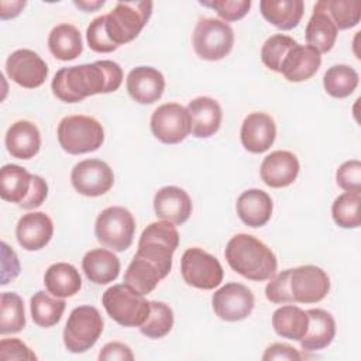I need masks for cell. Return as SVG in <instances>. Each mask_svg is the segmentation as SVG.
<instances>
[{"instance_id": "cell-1", "label": "cell", "mask_w": 361, "mask_h": 361, "mask_svg": "<svg viewBox=\"0 0 361 361\" xmlns=\"http://www.w3.org/2000/svg\"><path fill=\"white\" fill-rule=\"evenodd\" d=\"M123 82L121 66L109 59L76 66L61 68L51 83L55 97L65 103H78L83 99L116 92Z\"/></svg>"}, {"instance_id": "cell-2", "label": "cell", "mask_w": 361, "mask_h": 361, "mask_svg": "<svg viewBox=\"0 0 361 361\" xmlns=\"http://www.w3.org/2000/svg\"><path fill=\"white\" fill-rule=\"evenodd\" d=\"M224 257L233 271L250 281L269 279L278 267L272 250L251 234L240 233L230 238Z\"/></svg>"}, {"instance_id": "cell-3", "label": "cell", "mask_w": 361, "mask_h": 361, "mask_svg": "<svg viewBox=\"0 0 361 361\" xmlns=\"http://www.w3.org/2000/svg\"><path fill=\"white\" fill-rule=\"evenodd\" d=\"M179 245V233L175 224L161 220L148 224L138 240L137 257L158 268L165 278L172 268V255Z\"/></svg>"}, {"instance_id": "cell-4", "label": "cell", "mask_w": 361, "mask_h": 361, "mask_svg": "<svg viewBox=\"0 0 361 361\" xmlns=\"http://www.w3.org/2000/svg\"><path fill=\"white\" fill-rule=\"evenodd\" d=\"M56 135L62 149L71 155L93 152L104 141L102 124L94 117L83 114L63 117L58 124Z\"/></svg>"}, {"instance_id": "cell-5", "label": "cell", "mask_w": 361, "mask_h": 361, "mask_svg": "<svg viewBox=\"0 0 361 361\" xmlns=\"http://www.w3.org/2000/svg\"><path fill=\"white\" fill-rule=\"evenodd\" d=\"M152 13V1H117L106 14V32L117 47L131 42L145 27Z\"/></svg>"}, {"instance_id": "cell-6", "label": "cell", "mask_w": 361, "mask_h": 361, "mask_svg": "<svg viewBox=\"0 0 361 361\" xmlns=\"http://www.w3.org/2000/svg\"><path fill=\"white\" fill-rule=\"evenodd\" d=\"M102 303L107 314L120 326L140 327L149 314V302L126 283L113 285L104 290Z\"/></svg>"}, {"instance_id": "cell-7", "label": "cell", "mask_w": 361, "mask_h": 361, "mask_svg": "<svg viewBox=\"0 0 361 361\" xmlns=\"http://www.w3.org/2000/svg\"><path fill=\"white\" fill-rule=\"evenodd\" d=\"M135 233V220L131 212L121 206H110L100 212L94 223L97 241L113 251L130 248Z\"/></svg>"}, {"instance_id": "cell-8", "label": "cell", "mask_w": 361, "mask_h": 361, "mask_svg": "<svg viewBox=\"0 0 361 361\" xmlns=\"http://www.w3.org/2000/svg\"><path fill=\"white\" fill-rule=\"evenodd\" d=\"M100 312L90 305L75 307L63 329V344L68 351L80 354L90 350L103 331Z\"/></svg>"}, {"instance_id": "cell-9", "label": "cell", "mask_w": 361, "mask_h": 361, "mask_svg": "<svg viewBox=\"0 0 361 361\" xmlns=\"http://www.w3.org/2000/svg\"><path fill=\"white\" fill-rule=\"evenodd\" d=\"M192 44L199 58L204 61H220L231 52L234 32L226 21L204 17L196 23Z\"/></svg>"}, {"instance_id": "cell-10", "label": "cell", "mask_w": 361, "mask_h": 361, "mask_svg": "<svg viewBox=\"0 0 361 361\" xmlns=\"http://www.w3.org/2000/svg\"><path fill=\"white\" fill-rule=\"evenodd\" d=\"M183 281L193 288L212 290L223 281V267L216 257L199 247L188 248L180 259Z\"/></svg>"}, {"instance_id": "cell-11", "label": "cell", "mask_w": 361, "mask_h": 361, "mask_svg": "<svg viewBox=\"0 0 361 361\" xmlns=\"http://www.w3.org/2000/svg\"><path fill=\"white\" fill-rule=\"evenodd\" d=\"M151 131L162 144H178L190 134V117L179 103H164L151 116Z\"/></svg>"}, {"instance_id": "cell-12", "label": "cell", "mask_w": 361, "mask_h": 361, "mask_svg": "<svg viewBox=\"0 0 361 361\" xmlns=\"http://www.w3.org/2000/svg\"><path fill=\"white\" fill-rule=\"evenodd\" d=\"M289 290L292 302L306 305L317 303L327 296L330 278L316 265H302L290 269Z\"/></svg>"}, {"instance_id": "cell-13", "label": "cell", "mask_w": 361, "mask_h": 361, "mask_svg": "<svg viewBox=\"0 0 361 361\" xmlns=\"http://www.w3.org/2000/svg\"><path fill=\"white\" fill-rule=\"evenodd\" d=\"M71 182L78 193L87 197H97L111 189L114 173L102 159H83L73 166Z\"/></svg>"}, {"instance_id": "cell-14", "label": "cell", "mask_w": 361, "mask_h": 361, "mask_svg": "<svg viewBox=\"0 0 361 361\" xmlns=\"http://www.w3.org/2000/svg\"><path fill=\"white\" fill-rule=\"evenodd\" d=\"M254 295L243 283L228 282L212 296V306L217 317L226 322L247 319L254 309Z\"/></svg>"}, {"instance_id": "cell-15", "label": "cell", "mask_w": 361, "mask_h": 361, "mask_svg": "<svg viewBox=\"0 0 361 361\" xmlns=\"http://www.w3.org/2000/svg\"><path fill=\"white\" fill-rule=\"evenodd\" d=\"M7 76L25 89L39 87L47 76L48 66L45 61L31 49H17L6 61Z\"/></svg>"}, {"instance_id": "cell-16", "label": "cell", "mask_w": 361, "mask_h": 361, "mask_svg": "<svg viewBox=\"0 0 361 361\" xmlns=\"http://www.w3.org/2000/svg\"><path fill=\"white\" fill-rule=\"evenodd\" d=\"M276 137V126L271 116L261 111L250 113L240 131L243 147L252 154H262L271 148Z\"/></svg>"}, {"instance_id": "cell-17", "label": "cell", "mask_w": 361, "mask_h": 361, "mask_svg": "<svg viewBox=\"0 0 361 361\" xmlns=\"http://www.w3.org/2000/svg\"><path fill=\"white\" fill-rule=\"evenodd\" d=\"M126 86L133 100L140 104H152L165 90V78L157 68L137 66L127 75Z\"/></svg>"}, {"instance_id": "cell-18", "label": "cell", "mask_w": 361, "mask_h": 361, "mask_svg": "<svg viewBox=\"0 0 361 361\" xmlns=\"http://www.w3.org/2000/svg\"><path fill=\"white\" fill-rule=\"evenodd\" d=\"M299 168V161L293 152L278 149L262 159L259 175L269 188H286L296 180Z\"/></svg>"}, {"instance_id": "cell-19", "label": "cell", "mask_w": 361, "mask_h": 361, "mask_svg": "<svg viewBox=\"0 0 361 361\" xmlns=\"http://www.w3.org/2000/svg\"><path fill=\"white\" fill-rule=\"evenodd\" d=\"M54 223L44 212H31L20 217L16 227L18 244L27 251L44 248L52 238Z\"/></svg>"}, {"instance_id": "cell-20", "label": "cell", "mask_w": 361, "mask_h": 361, "mask_svg": "<svg viewBox=\"0 0 361 361\" xmlns=\"http://www.w3.org/2000/svg\"><path fill=\"white\" fill-rule=\"evenodd\" d=\"M154 212L158 219L180 226L192 214V200L183 189L164 186L154 196Z\"/></svg>"}, {"instance_id": "cell-21", "label": "cell", "mask_w": 361, "mask_h": 361, "mask_svg": "<svg viewBox=\"0 0 361 361\" xmlns=\"http://www.w3.org/2000/svg\"><path fill=\"white\" fill-rule=\"evenodd\" d=\"M186 110L190 117V133L196 138H209L219 131L223 111L217 100L199 96L188 103Z\"/></svg>"}, {"instance_id": "cell-22", "label": "cell", "mask_w": 361, "mask_h": 361, "mask_svg": "<svg viewBox=\"0 0 361 361\" xmlns=\"http://www.w3.org/2000/svg\"><path fill=\"white\" fill-rule=\"evenodd\" d=\"M320 65L322 56L316 48L296 42L285 56L279 73L289 82H303L316 75Z\"/></svg>"}, {"instance_id": "cell-23", "label": "cell", "mask_w": 361, "mask_h": 361, "mask_svg": "<svg viewBox=\"0 0 361 361\" xmlns=\"http://www.w3.org/2000/svg\"><path fill=\"white\" fill-rule=\"evenodd\" d=\"M4 141L11 157L18 159H31L39 151L41 134L34 123L28 120H18L8 127Z\"/></svg>"}, {"instance_id": "cell-24", "label": "cell", "mask_w": 361, "mask_h": 361, "mask_svg": "<svg viewBox=\"0 0 361 361\" xmlns=\"http://www.w3.org/2000/svg\"><path fill=\"white\" fill-rule=\"evenodd\" d=\"M274 203L271 196L261 189H248L243 192L235 203L240 220L248 227H262L272 216Z\"/></svg>"}, {"instance_id": "cell-25", "label": "cell", "mask_w": 361, "mask_h": 361, "mask_svg": "<svg viewBox=\"0 0 361 361\" xmlns=\"http://www.w3.org/2000/svg\"><path fill=\"white\" fill-rule=\"evenodd\" d=\"M82 269L90 282L106 285L117 279L120 274V259L110 250L94 248L85 254Z\"/></svg>"}, {"instance_id": "cell-26", "label": "cell", "mask_w": 361, "mask_h": 361, "mask_svg": "<svg viewBox=\"0 0 361 361\" xmlns=\"http://www.w3.org/2000/svg\"><path fill=\"white\" fill-rule=\"evenodd\" d=\"M306 313L309 317V326L306 334L299 341L302 350L317 351L326 348L336 336L334 317L323 309H309Z\"/></svg>"}, {"instance_id": "cell-27", "label": "cell", "mask_w": 361, "mask_h": 361, "mask_svg": "<svg viewBox=\"0 0 361 361\" xmlns=\"http://www.w3.org/2000/svg\"><path fill=\"white\" fill-rule=\"evenodd\" d=\"M44 285L47 290L56 298H71L82 288V278L72 264L55 262L47 268Z\"/></svg>"}, {"instance_id": "cell-28", "label": "cell", "mask_w": 361, "mask_h": 361, "mask_svg": "<svg viewBox=\"0 0 361 361\" xmlns=\"http://www.w3.org/2000/svg\"><path fill=\"white\" fill-rule=\"evenodd\" d=\"M259 10L268 23L279 30L288 31L300 23L305 4L302 0H262Z\"/></svg>"}, {"instance_id": "cell-29", "label": "cell", "mask_w": 361, "mask_h": 361, "mask_svg": "<svg viewBox=\"0 0 361 361\" xmlns=\"http://www.w3.org/2000/svg\"><path fill=\"white\" fill-rule=\"evenodd\" d=\"M337 32L338 30L329 14L322 7L314 4L313 14L309 18L305 31L307 45L316 48L320 54H326L334 47Z\"/></svg>"}, {"instance_id": "cell-30", "label": "cell", "mask_w": 361, "mask_h": 361, "mask_svg": "<svg viewBox=\"0 0 361 361\" xmlns=\"http://www.w3.org/2000/svg\"><path fill=\"white\" fill-rule=\"evenodd\" d=\"M32 175L16 164L3 165L0 169V196L6 202L23 203L30 193Z\"/></svg>"}, {"instance_id": "cell-31", "label": "cell", "mask_w": 361, "mask_h": 361, "mask_svg": "<svg viewBox=\"0 0 361 361\" xmlns=\"http://www.w3.org/2000/svg\"><path fill=\"white\" fill-rule=\"evenodd\" d=\"M48 48L59 61H72L83 51L82 35L79 30L68 23L54 27L48 35Z\"/></svg>"}, {"instance_id": "cell-32", "label": "cell", "mask_w": 361, "mask_h": 361, "mask_svg": "<svg viewBox=\"0 0 361 361\" xmlns=\"http://www.w3.org/2000/svg\"><path fill=\"white\" fill-rule=\"evenodd\" d=\"M309 326L307 313L295 305L278 307L272 314V327L283 338L300 341Z\"/></svg>"}, {"instance_id": "cell-33", "label": "cell", "mask_w": 361, "mask_h": 361, "mask_svg": "<svg viewBox=\"0 0 361 361\" xmlns=\"http://www.w3.org/2000/svg\"><path fill=\"white\" fill-rule=\"evenodd\" d=\"M63 298H56L45 290H38L31 296L30 310L34 323L39 327H52L59 323L65 310Z\"/></svg>"}, {"instance_id": "cell-34", "label": "cell", "mask_w": 361, "mask_h": 361, "mask_svg": "<svg viewBox=\"0 0 361 361\" xmlns=\"http://www.w3.org/2000/svg\"><path fill=\"white\" fill-rule=\"evenodd\" d=\"M161 279H164V276L158 268L137 255H134L124 274V283L144 296L151 293Z\"/></svg>"}, {"instance_id": "cell-35", "label": "cell", "mask_w": 361, "mask_h": 361, "mask_svg": "<svg viewBox=\"0 0 361 361\" xmlns=\"http://www.w3.org/2000/svg\"><path fill=\"white\" fill-rule=\"evenodd\" d=\"M360 76L357 71L348 65H333L323 76V86L327 94L336 99L348 97L358 86Z\"/></svg>"}, {"instance_id": "cell-36", "label": "cell", "mask_w": 361, "mask_h": 361, "mask_svg": "<svg viewBox=\"0 0 361 361\" xmlns=\"http://www.w3.org/2000/svg\"><path fill=\"white\" fill-rule=\"evenodd\" d=\"M25 327L24 303L18 293L3 292L0 298V333H18Z\"/></svg>"}, {"instance_id": "cell-37", "label": "cell", "mask_w": 361, "mask_h": 361, "mask_svg": "<svg viewBox=\"0 0 361 361\" xmlns=\"http://www.w3.org/2000/svg\"><path fill=\"white\" fill-rule=\"evenodd\" d=\"M316 4L329 14L337 30H348L360 23L361 3L358 0H320Z\"/></svg>"}, {"instance_id": "cell-38", "label": "cell", "mask_w": 361, "mask_h": 361, "mask_svg": "<svg viewBox=\"0 0 361 361\" xmlns=\"http://www.w3.org/2000/svg\"><path fill=\"white\" fill-rule=\"evenodd\" d=\"M149 307V314L140 326V331L148 338H162L172 330L173 312L165 302L158 300H151Z\"/></svg>"}, {"instance_id": "cell-39", "label": "cell", "mask_w": 361, "mask_h": 361, "mask_svg": "<svg viewBox=\"0 0 361 361\" xmlns=\"http://www.w3.org/2000/svg\"><path fill=\"white\" fill-rule=\"evenodd\" d=\"M360 204H361V195L344 192L331 206V216L334 223L341 228H357L361 224L360 216Z\"/></svg>"}, {"instance_id": "cell-40", "label": "cell", "mask_w": 361, "mask_h": 361, "mask_svg": "<svg viewBox=\"0 0 361 361\" xmlns=\"http://www.w3.org/2000/svg\"><path fill=\"white\" fill-rule=\"evenodd\" d=\"M292 37L285 35V34H274L271 35L262 45L261 48V61L262 63L274 71V72H281L282 62L285 56L288 55L289 49L296 44Z\"/></svg>"}, {"instance_id": "cell-41", "label": "cell", "mask_w": 361, "mask_h": 361, "mask_svg": "<svg viewBox=\"0 0 361 361\" xmlns=\"http://www.w3.org/2000/svg\"><path fill=\"white\" fill-rule=\"evenodd\" d=\"M86 39L87 45L92 51L99 54H109L116 51L118 47L111 42L106 32V17L99 16L96 17L86 30Z\"/></svg>"}, {"instance_id": "cell-42", "label": "cell", "mask_w": 361, "mask_h": 361, "mask_svg": "<svg viewBox=\"0 0 361 361\" xmlns=\"http://www.w3.org/2000/svg\"><path fill=\"white\" fill-rule=\"evenodd\" d=\"M202 6L213 8L223 21H237L241 20L250 10V0H213V1H200Z\"/></svg>"}, {"instance_id": "cell-43", "label": "cell", "mask_w": 361, "mask_h": 361, "mask_svg": "<svg viewBox=\"0 0 361 361\" xmlns=\"http://www.w3.org/2000/svg\"><path fill=\"white\" fill-rule=\"evenodd\" d=\"M337 185L351 193L361 192V162L358 159H350L343 162L336 172Z\"/></svg>"}, {"instance_id": "cell-44", "label": "cell", "mask_w": 361, "mask_h": 361, "mask_svg": "<svg viewBox=\"0 0 361 361\" xmlns=\"http://www.w3.org/2000/svg\"><path fill=\"white\" fill-rule=\"evenodd\" d=\"M289 274L290 269H285L279 274H274L265 286V296L272 303H293L289 290Z\"/></svg>"}, {"instance_id": "cell-45", "label": "cell", "mask_w": 361, "mask_h": 361, "mask_svg": "<svg viewBox=\"0 0 361 361\" xmlns=\"http://www.w3.org/2000/svg\"><path fill=\"white\" fill-rule=\"evenodd\" d=\"M0 360L1 361H10V360L35 361L37 355L20 338H3L0 341Z\"/></svg>"}, {"instance_id": "cell-46", "label": "cell", "mask_w": 361, "mask_h": 361, "mask_svg": "<svg viewBox=\"0 0 361 361\" xmlns=\"http://www.w3.org/2000/svg\"><path fill=\"white\" fill-rule=\"evenodd\" d=\"M20 274V262L13 248L1 241V285H7Z\"/></svg>"}, {"instance_id": "cell-47", "label": "cell", "mask_w": 361, "mask_h": 361, "mask_svg": "<svg viewBox=\"0 0 361 361\" xmlns=\"http://www.w3.org/2000/svg\"><path fill=\"white\" fill-rule=\"evenodd\" d=\"M47 196H48V185H47V182L41 176L32 175V183H31L30 193L23 200V203H20L18 206L21 209H25V210L35 209V207H38V206H41L44 203Z\"/></svg>"}, {"instance_id": "cell-48", "label": "cell", "mask_w": 361, "mask_h": 361, "mask_svg": "<svg viewBox=\"0 0 361 361\" xmlns=\"http://www.w3.org/2000/svg\"><path fill=\"white\" fill-rule=\"evenodd\" d=\"M100 361H133L134 354L131 348L120 341H110L103 345V348L99 353Z\"/></svg>"}, {"instance_id": "cell-49", "label": "cell", "mask_w": 361, "mask_h": 361, "mask_svg": "<svg viewBox=\"0 0 361 361\" xmlns=\"http://www.w3.org/2000/svg\"><path fill=\"white\" fill-rule=\"evenodd\" d=\"M302 355L299 351L285 343H274L269 347H267L262 360L264 361H272V360H288V361H299Z\"/></svg>"}, {"instance_id": "cell-50", "label": "cell", "mask_w": 361, "mask_h": 361, "mask_svg": "<svg viewBox=\"0 0 361 361\" xmlns=\"http://www.w3.org/2000/svg\"><path fill=\"white\" fill-rule=\"evenodd\" d=\"M25 1L17 0V1H0V18L8 20L17 17L21 10L24 8Z\"/></svg>"}, {"instance_id": "cell-51", "label": "cell", "mask_w": 361, "mask_h": 361, "mask_svg": "<svg viewBox=\"0 0 361 361\" xmlns=\"http://www.w3.org/2000/svg\"><path fill=\"white\" fill-rule=\"evenodd\" d=\"M73 4L76 6V7H79L80 10H83V11H94V10H97L99 7H102L103 4H104V0H93V1H89V0H82V1H73Z\"/></svg>"}]
</instances>
